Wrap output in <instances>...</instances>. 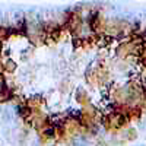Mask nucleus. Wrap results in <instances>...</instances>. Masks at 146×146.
Returning a JSON list of instances; mask_svg holds the SVG:
<instances>
[{
  "mask_svg": "<svg viewBox=\"0 0 146 146\" xmlns=\"http://www.w3.org/2000/svg\"><path fill=\"white\" fill-rule=\"evenodd\" d=\"M133 146H145V145H133Z\"/></svg>",
  "mask_w": 146,
  "mask_h": 146,
  "instance_id": "nucleus-2",
  "label": "nucleus"
},
{
  "mask_svg": "<svg viewBox=\"0 0 146 146\" xmlns=\"http://www.w3.org/2000/svg\"><path fill=\"white\" fill-rule=\"evenodd\" d=\"M72 146H89L88 137L85 135H76L75 139L72 140Z\"/></svg>",
  "mask_w": 146,
  "mask_h": 146,
  "instance_id": "nucleus-1",
  "label": "nucleus"
}]
</instances>
